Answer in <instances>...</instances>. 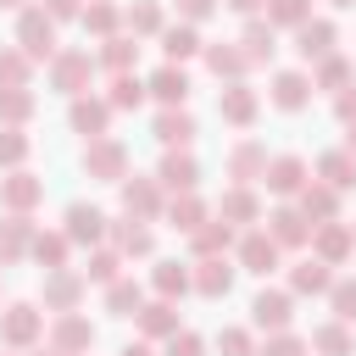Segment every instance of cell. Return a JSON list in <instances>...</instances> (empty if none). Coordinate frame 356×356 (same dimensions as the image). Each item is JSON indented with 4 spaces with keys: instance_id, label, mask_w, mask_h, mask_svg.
I'll list each match as a JSON object with an SVG mask.
<instances>
[{
    "instance_id": "f546056e",
    "label": "cell",
    "mask_w": 356,
    "mask_h": 356,
    "mask_svg": "<svg viewBox=\"0 0 356 356\" xmlns=\"http://www.w3.org/2000/svg\"><path fill=\"white\" fill-rule=\"evenodd\" d=\"M234 261L228 256H206V261H195V295H206V300H222L228 289H234Z\"/></svg>"
},
{
    "instance_id": "4316f807",
    "label": "cell",
    "mask_w": 356,
    "mask_h": 356,
    "mask_svg": "<svg viewBox=\"0 0 356 356\" xmlns=\"http://www.w3.org/2000/svg\"><path fill=\"white\" fill-rule=\"evenodd\" d=\"M106 239H111V245H117V250H122L128 261H134V256H150V250H156V234H150V228H145L139 217H128V211H122V217H111Z\"/></svg>"
},
{
    "instance_id": "ac0fdd59",
    "label": "cell",
    "mask_w": 356,
    "mask_h": 356,
    "mask_svg": "<svg viewBox=\"0 0 356 356\" xmlns=\"http://www.w3.org/2000/svg\"><path fill=\"white\" fill-rule=\"evenodd\" d=\"M200 56H206V72H211L217 83H245V72H250L239 39H217V44H206Z\"/></svg>"
},
{
    "instance_id": "8d00e7d4",
    "label": "cell",
    "mask_w": 356,
    "mask_h": 356,
    "mask_svg": "<svg viewBox=\"0 0 356 356\" xmlns=\"http://www.w3.org/2000/svg\"><path fill=\"white\" fill-rule=\"evenodd\" d=\"M350 83H356V61H350V56H339V50H334V56H323V61L312 67V89L339 95V89H350Z\"/></svg>"
},
{
    "instance_id": "5b68a950",
    "label": "cell",
    "mask_w": 356,
    "mask_h": 356,
    "mask_svg": "<svg viewBox=\"0 0 356 356\" xmlns=\"http://www.w3.org/2000/svg\"><path fill=\"white\" fill-rule=\"evenodd\" d=\"M83 295H89L83 267H56V273H44V284H39L44 312H78V306H83Z\"/></svg>"
},
{
    "instance_id": "5bb4252c",
    "label": "cell",
    "mask_w": 356,
    "mask_h": 356,
    "mask_svg": "<svg viewBox=\"0 0 356 356\" xmlns=\"http://www.w3.org/2000/svg\"><path fill=\"white\" fill-rule=\"evenodd\" d=\"M267 161H273V156H267V145L245 134L239 145H228V156H222V172H228L234 184H256V178L267 172Z\"/></svg>"
},
{
    "instance_id": "816d5d0a",
    "label": "cell",
    "mask_w": 356,
    "mask_h": 356,
    "mask_svg": "<svg viewBox=\"0 0 356 356\" xmlns=\"http://www.w3.org/2000/svg\"><path fill=\"white\" fill-rule=\"evenodd\" d=\"M256 356H312V339H300V334H267V345L256 350Z\"/></svg>"
},
{
    "instance_id": "f35d334b",
    "label": "cell",
    "mask_w": 356,
    "mask_h": 356,
    "mask_svg": "<svg viewBox=\"0 0 356 356\" xmlns=\"http://www.w3.org/2000/svg\"><path fill=\"white\" fill-rule=\"evenodd\" d=\"M200 50H206V39L195 33V22H172V28H161V56H167V61L184 67V61L200 56Z\"/></svg>"
},
{
    "instance_id": "277c9868",
    "label": "cell",
    "mask_w": 356,
    "mask_h": 356,
    "mask_svg": "<svg viewBox=\"0 0 356 356\" xmlns=\"http://www.w3.org/2000/svg\"><path fill=\"white\" fill-rule=\"evenodd\" d=\"M39 339H44V312L33 300H11L0 312V345L6 350H33Z\"/></svg>"
},
{
    "instance_id": "52a82bcc",
    "label": "cell",
    "mask_w": 356,
    "mask_h": 356,
    "mask_svg": "<svg viewBox=\"0 0 356 356\" xmlns=\"http://www.w3.org/2000/svg\"><path fill=\"white\" fill-rule=\"evenodd\" d=\"M261 184H267V195H278V200H295V195L312 184V167H306L295 150H284V156H273V161H267Z\"/></svg>"
},
{
    "instance_id": "2e32d148",
    "label": "cell",
    "mask_w": 356,
    "mask_h": 356,
    "mask_svg": "<svg viewBox=\"0 0 356 356\" xmlns=\"http://www.w3.org/2000/svg\"><path fill=\"white\" fill-rule=\"evenodd\" d=\"M256 111H261V95H256L250 83H222V89H217V117H222L228 128H250Z\"/></svg>"
},
{
    "instance_id": "ffe728a7",
    "label": "cell",
    "mask_w": 356,
    "mask_h": 356,
    "mask_svg": "<svg viewBox=\"0 0 356 356\" xmlns=\"http://www.w3.org/2000/svg\"><path fill=\"white\" fill-rule=\"evenodd\" d=\"M217 217L234 222L239 234H245L250 222H261V200H256V189H250V184H228V189L217 195Z\"/></svg>"
},
{
    "instance_id": "bcb514c9",
    "label": "cell",
    "mask_w": 356,
    "mask_h": 356,
    "mask_svg": "<svg viewBox=\"0 0 356 356\" xmlns=\"http://www.w3.org/2000/svg\"><path fill=\"white\" fill-rule=\"evenodd\" d=\"M122 261H128V256H122L117 245H95L83 278H89V284H117V278H122Z\"/></svg>"
},
{
    "instance_id": "e0dca14e",
    "label": "cell",
    "mask_w": 356,
    "mask_h": 356,
    "mask_svg": "<svg viewBox=\"0 0 356 356\" xmlns=\"http://www.w3.org/2000/svg\"><path fill=\"white\" fill-rule=\"evenodd\" d=\"M350 250H356L350 222H317V228H312V256H317V261L345 267V261H350Z\"/></svg>"
},
{
    "instance_id": "94428289",
    "label": "cell",
    "mask_w": 356,
    "mask_h": 356,
    "mask_svg": "<svg viewBox=\"0 0 356 356\" xmlns=\"http://www.w3.org/2000/svg\"><path fill=\"white\" fill-rule=\"evenodd\" d=\"M345 150H350V156H356V122H350V128H345Z\"/></svg>"
},
{
    "instance_id": "4fadbf2b",
    "label": "cell",
    "mask_w": 356,
    "mask_h": 356,
    "mask_svg": "<svg viewBox=\"0 0 356 356\" xmlns=\"http://www.w3.org/2000/svg\"><path fill=\"white\" fill-rule=\"evenodd\" d=\"M67 128L83 134V139H106V128H111V100H106V95H78V100L67 106Z\"/></svg>"
},
{
    "instance_id": "f1b7e54d",
    "label": "cell",
    "mask_w": 356,
    "mask_h": 356,
    "mask_svg": "<svg viewBox=\"0 0 356 356\" xmlns=\"http://www.w3.org/2000/svg\"><path fill=\"white\" fill-rule=\"evenodd\" d=\"M150 289L161 300H184L195 289V261H156L150 267Z\"/></svg>"
},
{
    "instance_id": "44dd1931",
    "label": "cell",
    "mask_w": 356,
    "mask_h": 356,
    "mask_svg": "<svg viewBox=\"0 0 356 356\" xmlns=\"http://www.w3.org/2000/svg\"><path fill=\"white\" fill-rule=\"evenodd\" d=\"M33 217L28 211H6L0 217V267H11V261H22L28 250H33Z\"/></svg>"
},
{
    "instance_id": "b9f144b4",
    "label": "cell",
    "mask_w": 356,
    "mask_h": 356,
    "mask_svg": "<svg viewBox=\"0 0 356 356\" xmlns=\"http://www.w3.org/2000/svg\"><path fill=\"white\" fill-rule=\"evenodd\" d=\"M312 350L317 356H356V334H350V323H317L312 328Z\"/></svg>"
},
{
    "instance_id": "ee69618b",
    "label": "cell",
    "mask_w": 356,
    "mask_h": 356,
    "mask_svg": "<svg viewBox=\"0 0 356 356\" xmlns=\"http://www.w3.org/2000/svg\"><path fill=\"white\" fill-rule=\"evenodd\" d=\"M106 312H111V317H139V312H145V284H139V278L106 284Z\"/></svg>"
},
{
    "instance_id": "4dcf8cb0",
    "label": "cell",
    "mask_w": 356,
    "mask_h": 356,
    "mask_svg": "<svg viewBox=\"0 0 356 356\" xmlns=\"http://www.w3.org/2000/svg\"><path fill=\"white\" fill-rule=\"evenodd\" d=\"M145 83H150V100H161V106H184V100H189V72H184L178 61H161Z\"/></svg>"
},
{
    "instance_id": "e575fe53",
    "label": "cell",
    "mask_w": 356,
    "mask_h": 356,
    "mask_svg": "<svg viewBox=\"0 0 356 356\" xmlns=\"http://www.w3.org/2000/svg\"><path fill=\"white\" fill-rule=\"evenodd\" d=\"M122 28H128L134 39H161V28H167L161 0H134V6H122Z\"/></svg>"
},
{
    "instance_id": "603a6c76",
    "label": "cell",
    "mask_w": 356,
    "mask_h": 356,
    "mask_svg": "<svg viewBox=\"0 0 356 356\" xmlns=\"http://www.w3.org/2000/svg\"><path fill=\"white\" fill-rule=\"evenodd\" d=\"M156 184L172 189V195H195V184H200V161H195L189 150H167L161 167H156Z\"/></svg>"
},
{
    "instance_id": "484cf974",
    "label": "cell",
    "mask_w": 356,
    "mask_h": 356,
    "mask_svg": "<svg viewBox=\"0 0 356 356\" xmlns=\"http://www.w3.org/2000/svg\"><path fill=\"white\" fill-rule=\"evenodd\" d=\"M134 323H139V339H150V345H161V339H172V334L184 328V323H178V300H161V295L145 300V312H139Z\"/></svg>"
},
{
    "instance_id": "836d02e7",
    "label": "cell",
    "mask_w": 356,
    "mask_h": 356,
    "mask_svg": "<svg viewBox=\"0 0 356 356\" xmlns=\"http://www.w3.org/2000/svg\"><path fill=\"white\" fill-rule=\"evenodd\" d=\"M317 184H328V189H356V156L339 145V150H323L317 156Z\"/></svg>"
},
{
    "instance_id": "d4e9b609",
    "label": "cell",
    "mask_w": 356,
    "mask_h": 356,
    "mask_svg": "<svg viewBox=\"0 0 356 356\" xmlns=\"http://www.w3.org/2000/svg\"><path fill=\"white\" fill-rule=\"evenodd\" d=\"M234 245H239V228L222 222V217H211V222H200V228L189 234V256H195V261H206V256H228Z\"/></svg>"
},
{
    "instance_id": "30bf717a",
    "label": "cell",
    "mask_w": 356,
    "mask_h": 356,
    "mask_svg": "<svg viewBox=\"0 0 356 356\" xmlns=\"http://www.w3.org/2000/svg\"><path fill=\"white\" fill-rule=\"evenodd\" d=\"M267 234L278 239V250H300V245H312V217L295 200H284V206L267 211Z\"/></svg>"
},
{
    "instance_id": "f6af8a7d",
    "label": "cell",
    "mask_w": 356,
    "mask_h": 356,
    "mask_svg": "<svg viewBox=\"0 0 356 356\" xmlns=\"http://www.w3.org/2000/svg\"><path fill=\"white\" fill-rule=\"evenodd\" d=\"M33 111H39L33 89H0V128H28Z\"/></svg>"
},
{
    "instance_id": "60d3db41",
    "label": "cell",
    "mask_w": 356,
    "mask_h": 356,
    "mask_svg": "<svg viewBox=\"0 0 356 356\" xmlns=\"http://www.w3.org/2000/svg\"><path fill=\"white\" fill-rule=\"evenodd\" d=\"M44 273H56V267H67V256H72V239L61 234V228H39L33 234V250H28Z\"/></svg>"
},
{
    "instance_id": "8992f818",
    "label": "cell",
    "mask_w": 356,
    "mask_h": 356,
    "mask_svg": "<svg viewBox=\"0 0 356 356\" xmlns=\"http://www.w3.org/2000/svg\"><path fill=\"white\" fill-rule=\"evenodd\" d=\"M234 256H239V273H256V278L278 273V261H284V250H278V239L267 228H245L239 245H234Z\"/></svg>"
},
{
    "instance_id": "6125c7cd",
    "label": "cell",
    "mask_w": 356,
    "mask_h": 356,
    "mask_svg": "<svg viewBox=\"0 0 356 356\" xmlns=\"http://www.w3.org/2000/svg\"><path fill=\"white\" fill-rule=\"evenodd\" d=\"M28 356H61V350H56V345H33Z\"/></svg>"
},
{
    "instance_id": "f5cc1de1",
    "label": "cell",
    "mask_w": 356,
    "mask_h": 356,
    "mask_svg": "<svg viewBox=\"0 0 356 356\" xmlns=\"http://www.w3.org/2000/svg\"><path fill=\"white\" fill-rule=\"evenodd\" d=\"M217 350H222V356H256V339H250V328L234 323V328L217 334Z\"/></svg>"
},
{
    "instance_id": "d6986e66",
    "label": "cell",
    "mask_w": 356,
    "mask_h": 356,
    "mask_svg": "<svg viewBox=\"0 0 356 356\" xmlns=\"http://www.w3.org/2000/svg\"><path fill=\"white\" fill-rule=\"evenodd\" d=\"M150 134H156L161 150H189V145H195V117H189L184 106H161L156 122H150Z\"/></svg>"
},
{
    "instance_id": "6f0895ef",
    "label": "cell",
    "mask_w": 356,
    "mask_h": 356,
    "mask_svg": "<svg viewBox=\"0 0 356 356\" xmlns=\"http://www.w3.org/2000/svg\"><path fill=\"white\" fill-rule=\"evenodd\" d=\"M39 6H44L56 22H67V17H83V0H39Z\"/></svg>"
},
{
    "instance_id": "ba28073f",
    "label": "cell",
    "mask_w": 356,
    "mask_h": 356,
    "mask_svg": "<svg viewBox=\"0 0 356 356\" xmlns=\"http://www.w3.org/2000/svg\"><path fill=\"white\" fill-rule=\"evenodd\" d=\"M117 195H122V211H128V217H139V222H150V217H161V211H167L161 184H156V178H145V172H128V178L117 184Z\"/></svg>"
},
{
    "instance_id": "681fc988",
    "label": "cell",
    "mask_w": 356,
    "mask_h": 356,
    "mask_svg": "<svg viewBox=\"0 0 356 356\" xmlns=\"http://www.w3.org/2000/svg\"><path fill=\"white\" fill-rule=\"evenodd\" d=\"M312 17H317L312 0H267V22H273V28H289V33H295V28L312 22Z\"/></svg>"
},
{
    "instance_id": "7a4b0ae2",
    "label": "cell",
    "mask_w": 356,
    "mask_h": 356,
    "mask_svg": "<svg viewBox=\"0 0 356 356\" xmlns=\"http://www.w3.org/2000/svg\"><path fill=\"white\" fill-rule=\"evenodd\" d=\"M95 67H100V61H95L89 50H78V44H61V50H56V61H50L44 72H50V89H56V95L78 100V95H89V83H95Z\"/></svg>"
},
{
    "instance_id": "cb8c5ba5",
    "label": "cell",
    "mask_w": 356,
    "mask_h": 356,
    "mask_svg": "<svg viewBox=\"0 0 356 356\" xmlns=\"http://www.w3.org/2000/svg\"><path fill=\"white\" fill-rule=\"evenodd\" d=\"M39 200H44V178H33L28 167H17V172L0 178V206L6 211H33Z\"/></svg>"
},
{
    "instance_id": "ab89813d",
    "label": "cell",
    "mask_w": 356,
    "mask_h": 356,
    "mask_svg": "<svg viewBox=\"0 0 356 356\" xmlns=\"http://www.w3.org/2000/svg\"><path fill=\"white\" fill-rule=\"evenodd\" d=\"M161 217H167V222H172V228H178V234H195V228H200V222H211V206H206V200H200V195H172V200H167V211H161Z\"/></svg>"
},
{
    "instance_id": "9a60e30c",
    "label": "cell",
    "mask_w": 356,
    "mask_h": 356,
    "mask_svg": "<svg viewBox=\"0 0 356 356\" xmlns=\"http://www.w3.org/2000/svg\"><path fill=\"white\" fill-rule=\"evenodd\" d=\"M334 50H339V28H334L328 17H312V22H300V28H295V56H300V61H312V67H317V61H323V56H334Z\"/></svg>"
},
{
    "instance_id": "91938a15",
    "label": "cell",
    "mask_w": 356,
    "mask_h": 356,
    "mask_svg": "<svg viewBox=\"0 0 356 356\" xmlns=\"http://www.w3.org/2000/svg\"><path fill=\"white\" fill-rule=\"evenodd\" d=\"M117 356H156V350H150V339H128Z\"/></svg>"
},
{
    "instance_id": "8fae6325",
    "label": "cell",
    "mask_w": 356,
    "mask_h": 356,
    "mask_svg": "<svg viewBox=\"0 0 356 356\" xmlns=\"http://www.w3.org/2000/svg\"><path fill=\"white\" fill-rule=\"evenodd\" d=\"M250 323H256L261 334H284V328L295 323V295H289V289H256Z\"/></svg>"
},
{
    "instance_id": "9f6ffc18",
    "label": "cell",
    "mask_w": 356,
    "mask_h": 356,
    "mask_svg": "<svg viewBox=\"0 0 356 356\" xmlns=\"http://www.w3.org/2000/svg\"><path fill=\"white\" fill-rule=\"evenodd\" d=\"M334 117H339V122H345V128H350V122H356V83H350V89H339V95H334Z\"/></svg>"
},
{
    "instance_id": "f907efd6",
    "label": "cell",
    "mask_w": 356,
    "mask_h": 356,
    "mask_svg": "<svg viewBox=\"0 0 356 356\" xmlns=\"http://www.w3.org/2000/svg\"><path fill=\"white\" fill-rule=\"evenodd\" d=\"M328 306H334V317H339V323H356V278H334Z\"/></svg>"
},
{
    "instance_id": "6da1fadb",
    "label": "cell",
    "mask_w": 356,
    "mask_h": 356,
    "mask_svg": "<svg viewBox=\"0 0 356 356\" xmlns=\"http://www.w3.org/2000/svg\"><path fill=\"white\" fill-rule=\"evenodd\" d=\"M17 50H22L28 61H44V67L56 61L61 44H56V17H50L44 6H22V11H17Z\"/></svg>"
},
{
    "instance_id": "83f0119b",
    "label": "cell",
    "mask_w": 356,
    "mask_h": 356,
    "mask_svg": "<svg viewBox=\"0 0 356 356\" xmlns=\"http://www.w3.org/2000/svg\"><path fill=\"white\" fill-rule=\"evenodd\" d=\"M239 50H245V61H250V67H261V61H273V56H278V28H273L267 17H245V33H239Z\"/></svg>"
},
{
    "instance_id": "1f68e13d",
    "label": "cell",
    "mask_w": 356,
    "mask_h": 356,
    "mask_svg": "<svg viewBox=\"0 0 356 356\" xmlns=\"http://www.w3.org/2000/svg\"><path fill=\"white\" fill-rule=\"evenodd\" d=\"M334 289V267L317 261V256H300L289 267V295H328Z\"/></svg>"
},
{
    "instance_id": "7c38bea8",
    "label": "cell",
    "mask_w": 356,
    "mask_h": 356,
    "mask_svg": "<svg viewBox=\"0 0 356 356\" xmlns=\"http://www.w3.org/2000/svg\"><path fill=\"white\" fill-rule=\"evenodd\" d=\"M50 345H56L61 356H89L95 323H89L83 312H56V317H50Z\"/></svg>"
},
{
    "instance_id": "03108f58",
    "label": "cell",
    "mask_w": 356,
    "mask_h": 356,
    "mask_svg": "<svg viewBox=\"0 0 356 356\" xmlns=\"http://www.w3.org/2000/svg\"><path fill=\"white\" fill-rule=\"evenodd\" d=\"M350 234H356V222H350Z\"/></svg>"
},
{
    "instance_id": "7bdbcfd3",
    "label": "cell",
    "mask_w": 356,
    "mask_h": 356,
    "mask_svg": "<svg viewBox=\"0 0 356 356\" xmlns=\"http://www.w3.org/2000/svg\"><path fill=\"white\" fill-rule=\"evenodd\" d=\"M78 22H83V33H95V39H111V33H122V6H117V0H89Z\"/></svg>"
},
{
    "instance_id": "c3c4849f",
    "label": "cell",
    "mask_w": 356,
    "mask_h": 356,
    "mask_svg": "<svg viewBox=\"0 0 356 356\" xmlns=\"http://www.w3.org/2000/svg\"><path fill=\"white\" fill-rule=\"evenodd\" d=\"M28 150H33V139H28L22 128H0V172L28 167Z\"/></svg>"
},
{
    "instance_id": "11a10c76",
    "label": "cell",
    "mask_w": 356,
    "mask_h": 356,
    "mask_svg": "<svg viewBox=\"0 0 356 356\" xmlns=\"http://www.w3.org/2000/svg\"><path fill=\"white\" fill-rule=\"evenodd\" d=\"M222 0H178V22H206Z\"/></svg>"
},
{
    "instance_id": "680465c9",
    "label": "cell",
    "mask_w": 356,
    "mask_h": 356,
    "mask_svg": "<svg viewBox=\"0 0 356 356\" xmlns=\"http://www.w3.org/2000/svg\"><path fill=\"white\" fill-rule=\"evenodd\" d=\"M222 6H228V11H239V17H261V6H267V0H222Z\"/></svg>"
},
{
    "instance_id": "7dc6e473",
    "label": "cell",
    "mask_w": 356,
    "mask_h": 356,
    "mask_svg": "<svg viewBox=\"0 0 356 356\" xmlns=\"http://www.w3.org/2000/svg\"><path fill=\"white\" fill-rule=\"evenodd\" d=\"M33 83V61L17 44H0V89H28Z\"/></svg>"
},
{
    "instance_id": "3957f363",
    "label": "cell",
    "mask_w": 356,
    "mask_h": 356,
    "mask_svg": "<svg viewBox=\"0 0 356 356\" xmlns=\"http://www.w3.org/2000/svg\"><path fill=\"white\" fill-rule=\"evenodd\" d=\"M78 167H83V178H95V184H122L128 178V145L122 139H83V156H78Z\"/></svg>"
},
{
    "instance_id": "7402d4cb",
    "label": "cell",
    "mask_w": 356,
    "mask_h": 356,
    "mask_svg": "<svg viewBox=\"0 0 356 356\" xmlns=\"http://www.w3.org/2000/svg\"><path fill=\"white\" fill-rule=\"evenodd\" d=\"M267 100H273L278 111H306V100H312V72H300V67H289V72H273V83H267Z\"/></svg>"
},
{
    "instance_id": "d6a6232c",
    "label": "cell",
    "mask_w": 356,
    "mask_h": 356,
    "mask_svg": "<svg viewBox=\"0 0 356 356\" xmlns=\"http://www.w3.org/2000/svg\"><path fill=\"white\" fill-rule=\"evenodd\" d=\"M295 206L312 217V228H317V222H339V189H328V184H317V178L295 195Z\"/></svg>"
},
{
    "instance_id": "db71d44e",
    "label": "cell",
    "mask_w": 356,
    "mask_h": 356,
    "mask_svg": "<svg viewBox=\"0 0 356 356\" xmlns=\"http://www.w3.org/2000/svg\"><path fill=\"white\" fill-rule=\"evenodd\" d=\"M161 356H206V339L195 328H178L172 339H161Z\"/></svg>"
},
{
    "instance_id": "9c48e42d",
    "label": "cell",
    "mask_w": 356,
    "mask_h": 356,
    "mask_svg": "<svg viewBox=\"0 0 356 356\" xmlns=\"http://www.w3.org/2000/svg\"><path fill=\"white\" fill-rule=\"evenodd\" d=\"M106 228H111V217H106L100 206H89V200H72V206L61 211V234H67L72 245H89V250H95V245L106 239Z\"/></svg>"
},
{
    "instance_id": "e7e4bbea",
    "label": "cell",
    "mask_w": 356,
    "mask_h": 356,
    "mask_svg": "<svg viewBox=\"0 0 356 356\" xmlns=\"http://www.w3.org/2000/svg\"><path fill=\"white\" fill-rule=\"evenodd\" d=\"M22 6H28V0H0V11H22Z\"/></svg>"
},
{
    "instance_id": "be15d7a7",
    "label": "cell",
    "mask_w": 356,
    "mask_h": 356,
    "mask_svg": "<svg viewBox=\"0 0 356 356\" xmlns=\"http://www.w3.org/2000/svg\"><path fill=\"white\" fill-rule=\"evenodd\" d=\"M328 6H334V11H356V0H328Z\"/></svg>"
},
{
    "instance_id": "74e56055",
    "label": "cell",
    "mask_w": 356,
    "mask_h": 356,
    "mask_svg": "<svg viewBox=\"0 0 356 356\" xmlns=\"http://www.w3.org/2000/svg\"><path fill=\"white\" fill-rule=\"evenodd\" d=\"M106 100H111V111H139V106L150 100V83H145L139 72H111Z\"/></svg>"
},
{
    "instance_id": "d590c367",
    "label": "cell",
    "mask_w": 356,
    "mask_h": 356,
    "mask_svg": "<svg viewBox=\"0 0 356 356\" xmlns=\"http://www.w3.org/2000/svg\"><path fill=\"white\" fill-rule=\"evenodd\" d=\"M95 61H100L106 72H134V61H139V39H134L128 28H122V33H111V39H100Z\"/></svg>"
}]
</instances>
